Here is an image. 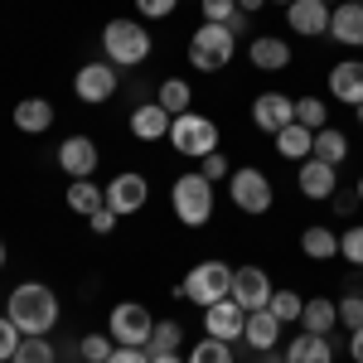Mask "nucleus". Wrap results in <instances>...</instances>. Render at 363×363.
<instances>
[{
	"label": "nucleus",
	"instance_id": "1",
	"mask_svg": "<svg viewBox=\"0 0 363 363\" xmlns=\"http://www.w3.org/2000/svg\"><path fill=\"white\" fill-rule=\"evenodd\" d=\"M5 315L20 325V335H54L58 325V296L49 286H39V281H25V286H15L10 296H5Z\"/></svg>",
	"mask_w": 363,
	"mask_h": 363
},
{
	"label": "nucleus",
	"instance_id": "26",
	"mask_svg": "<svg viewBox=\"0 0 363 363\" xmlns=\"http://www.w3.org/2000/svg\"><path fill=\"white\" fill-rule=\"evenodd\" d=\"M335 325H339V301H325V296L306 301V310H301V330H310V335H330Z\"/></svg>",
	"mask_w": 363,
	"mask_h": 363
},
{
	"label": "nucleus",
	"instance_id": "45",
	"mask_svg": "<svg viewBox=\"0 0 363 363\" xmlns=\"http://www.w3.org/2000/svg\"><path fill=\"white\" fill-rule=\"evenodd\" d=\"M354 203H359V194H335V208H339V213H354Z\"/></svg>",
	"mask_w": 363,
	"mask_h": 363
},
{
	"label": "nucleus",
	"instance_id": "2",
	"mask_svg": "<svg viewBox=\"0 0 363 363\" xmlns=\"http://www.w3.org/2000/svg\"><path fill=\"white\" fill-rule=\"evenodd\" d=\"M150 49L155 44H150L145 20H107V29H102V58L112 68H140Z\"/></svg>",
	"mask_w": 363,
	"mask_h": 363
},
{
	"label": "nucleus",
	"instance_id": "40",
	"mask_svg": "<svg viewBox=\"0 0 363 363\" xmlns=\"http://www.w3.org/2000/svg\"><path fill=\"white\" fill-rule=\"evenodd\" d=\"M199 10H203L208 25H228L238 15V0H199Z\"/></svg>",
	"mask_w": 363,
	"mask_h": 363
},
{
	"label": "nucleus",
	"instance_id": "14",
	"mask_svg": "<svg viewBox=\"0 0 363 363\" xmlns=\"http://www.w3.org/2000/svg\"><path fill=\"white\" fill-rule=\"evenodd\" d=\"M97 145H92V136H68L63 145H58V169L68 174V179H92L97 174Z\"/></svg>",
	"mask_w": 363,
	"mask_h": 363
},
{
	"label": "nucleus",
	"instance_id": "20",
	"mask_svg": "<svg viewBox=\"0 0 363 363\" xmlns=\"http://www.w3.org/2000/svg\"><path fill=\"white\" fill-rule=\"evenodd\" d=\"M169 121H174V116H169L160 102H140V107H131V136L136 140H165Z\"/></svg>",
	"mask_w": 363,
	"mask_h": 363
},
{
	"label": "nucleus",
	"instance_id": "21",
	"mask_svg": "<svg viewBox=\"0 0 363 363\" xmlns=\"http://www.w3.org/2000/svg\"><path fill=\"white\" fill-rule=\"evenodd\" d=\"M49 126H54V102H49V97H25V102H15V131L44 136Z\"/></svg>",
	"mask_w": 363,
	"mask_h": 363
},
{
	"label": "nucleus",
	"instance_id": "30",
	"mask_svg": "<svg viewBox=\"0 0 363 363\" xmlns=\"http://www.w3.org/2000/svg\"><path fill=\"white\" fill-rule=\"evenodd\" d=\"M179 339H184V325H179V320H155L145 354H174V349H179Z\"/></svg>",
	"mask_w": 363,
	"mask_h": 363
},
{
	"label": "nucleus",
	"instance_id": "52",
	"mask_svg": "<svg viewBox=\"0 0 363 363\" xmlns=\"http://www.w3.org/2000/svg\"><path fill=\"white\" fill-rule=\"evenodd\" d=\"M354 112H359V126H363V107H354Z\"/></svg>",
	"mask_w": 363,
	"mask_h": 363
},
{
	"label": "nucleus",
	"instance_id": "37",
	"mask_svg": "<svg viewBox=\"0 0 363 363\" xmlns=\"http://www.w3.org/2000/svg\"><path fill=\"white\" fill-rule=\"evenodd\" d=\"M339 325L354 335L363 330V291H344V301H339Z\"/></svg>",
	"mask_w": 363,
	"mask_h": 363
},
{
	"label": "nucleus",
	"instance_id": "7",
	"mask_svg": "<svg viewBox=\"0 0 363 363\" xmlns=\"http://www.w3.org/2000/svg\"><path fill=\"white\" fill-rule=\"evenodd\" d=\"M228 199H233L238 213H267L277 194H272V179L257 165H247V169H233L228 174Z\"/></svg>",
	"mask_w": 363,
	"mask_h": 363
},
{
	"label": "nucleus",
	"instance_id": "46",
	"mask_svg": "<svg viewBox=\"0 0 363 363\" xmlns=\"http://www.w3.org/2000/svg\"><path fill=\"white\" fill-rule=\"evenodd\" d=\"M262 5H272V0H238V10H242V15H257Z\"/></svg>",
	"mask_w": 363,
	"mask_h": 363
},
{
	"label": "nucleus",
	"instance_id": "17",
	"mask_svg": "<svg viewBox=\"0 0 363 363\" xmlns=\"http://www.w3.org/2000/svg\"><path fill=\"white\" fill-rule=\"evenodd\" d=\"M247 58H252L257 73H286L291 68V44L281 34H257L247 44Z\"/></svg>",
	"mask_w": 363,
	"mask_h": 363
},
{
	"label": "nucleus",
	"instance_id": "35",
	"mask_svg": "<svg viewBox=\"0 0 363 363\" xmlns=\"http://www.w3.org/2000/svg\"><path fill=\"white\" fill-rule=\"evenodd\" d=\"M189 363H233V344H228V339H208V335H203L194 344Z\"/></svg>",
	"mask_w": 363,
	"mask_h": 363
},
{
	"label": "nucleus",
	"instance_id": "29",
	"mask_svg": "<svg viewBox=\"0 0 363 363\" xmlns=\"http://www.w3.org/2000/svg\"><path fill=\"white\" fill-rule=\"evenodd\" d=\"M155 102H160L169 116H179V112H189V102H194V87L184 83V78H165V83L155 87Z\"/></svg>",
	"mask_w": 363,
	"mask_h": 363
},
{
	"label": "nucleus",
	"instance_id": "32",
	"mask_svg": "<svg viewBox=\"0 0 363 363\" xmlns=\"http://www.w3.org/2000/svg\"><path fill=\"white\" fill-rule=\"evenodd\" d=\"M296 121H301L306 131H325V126H330V107H325L320 97H296Z\"/></svg>",
	"mask_w": 363,
	"mask_h": 363
},
{
	"label": "nucleus",
	"instance_id": "22",
	"mask_svg": "<svg viewBox=\"0 0 363 363\" xmlns=\"http://www.w3.org/2000/svg\"><path fill=\"white\" fill-rule=\"evenodd\" d=\"M286 363H335V344H330V335L301 330V335L286 344Z\"/></svg>",
	"mask_w": 363,
	"mask_h": 363
},
{
	"label": "nucleus",
	"instance_id": "10",
	"mask_svg": "<svg viewBox=\"0 0 363 363\" xmlns=\"http://www.w3.org/2000/svg\"><path fill=\"white\" fill-rule=\"evenodd\" d=\"M242 330H247V310L238 306L233 296H228V301H213V306L203 310V335H208V339L242 344Z\"/></svg>",
	"mask_w": 363,
	"mask_h": 363
},
{
	"label": "nucleus",
	"instance_id": "13",
	"mask_svg": "<svg viewBox=\"0 0 363 363\" xmlns=\"http://www.w3.org/2000/svg\"><path fill=\"white\" fill-rule=\"evenodd\" d=\"M252 121H257V131L277 136L281 126L296 121V97H286V92H257V102H252Z\"/></svg>",
	"mask_w": 363,
	"mask_h": 363
},
{
	"label": "nucleus",
	"instance_id": "9",
	"mask_svg": "<svg viewBox=\"0 0 363 363\" xmlns=\"http://www.w3.org/2000/svg\"><path fill=\"white\" fill-rule=\"evenodd\" d=\"M116 83H121V78H116V68L107 58H92V63H83V68L73 73V92H78V102H87V107L116 97Z\"/></svg>",
	"mask_w": 363,
	"mask_h": 363
},
{
	"label": "nucleus",
	"instance_id": "31",
	"mask_svg": "<svg viewBox=\"0 0 363 363\" xmlns=\"http://www.w3.org/2000/svg\"><path fill=\"white\" fill-rule=\"evenodd\" d=\"M267 310L277 315L281 325H296V320H301V310H306V296H296V291H286V286H281V291H272Z\"/></svg>",
	"mask_w": 363,
	"mask_h": 363
},
{
	"label": "nucleus",
	"instance_id": "41",
	"mask_svg": "<svg viewBox=\"0 0 363 363\" xmlns=\"http://www.w3.org/2000/svg\"><path fill=\"white\" fill-rule=\"evenodd\" d=\"M174 10H179V0H136L140 20H169Z\"/></svg>",
	"mask_w": 363,
	"mask_h": 363
},
{
	"label": "nucleus",
	"instance_id": "48",
	"mask_svg": "<svg viewBox=\"0 0 363 363\" xmlns=\"http://www.w3.org/2000/svg\"><path fill=\"white\" fill-rule=\"evenodd\" d=\"M150 363H189V359H179V354H150Z\"/></svg>",
	"mask_w": 363,
	"mask_h": 363
},
{
	"label": "nucleus",
	"instance_id": "8",
	"mask_svg": "<svg viewBox=\"0 0 363 363\" xmlns=\"http://www.w3.org/2000/svg\"><path fill=\"white\" fill-rule=\"evenodd\" d=\"M150 330H155V320H150V310L136 306V301H121V306H112V315H107V335H112L121 349H145V344H150Z\"/></svg>",
	"mask_w": 363,
	"mask_h": 363
},
{
	"label": "nucleus",
	"instance_id": "33",
	"mask_svg": "<svg viewBox=\"0 0 363 363\" xmlns=\"http://www.w3.org/2000/svg\"><path fill=\"white\" fill-rule=\"evenodd\" d=\"M10 363H58V354H54V344H49L44 335H25V344L15 349Z\"/></svg>",
	"mask_w": 363,
	"mask_h": 363
},
{
	"label": "nucleus",
	"instance_id": "28",
	"mask_svg": "<svg viewBox=\"0 0 363 363\" xmlns=\"http://www.w3.org/2000/svg\"><path fill=\"white\" fill-rule=\"evenodd\" d=\"M310 155L339 169L344 160H349V136H344V131H335V126H325V131H315V145H310Z\"/></svg>",
	"mask_w": 363,
	"mask_h": 363
},
{
	"label": "nucleus",
	"instance_id": "11",
	"mask_svg": "<svg viewBox=\"0 0 363 363\" xmlns=\"http://www.w3.org/2000/svg\"><path fill=\"white\" fill-rule=\"evenodd\" d=\"M272 277L262 272V267H233V301L247 310H267V301H272Z\"/></svg>",
	"mask_w": 363,
	"mask_h": 363
},
{
	"label": "nucleus",
	"instance_id": "43",
	"mask_svg": "<svg viewBox=\"0 0 363 363\" xmlns=\"http://www.w3.org/2000/svg\"><path fill=\"white\" fill-rule=\"evenodd\" d=\"M107 363H150V354H145V349H121V344H116V354Z\"/></svg>",
	"mask_w": 363,
	"mask_h": 363
},
{
	"label": "nucleus",
	"instance_id": "44",
	"mask_svg": "<svg viewBox=\"0 0 363 363\" xmlns=\"http://www.w3.org/2000/svg\"><path fill=\"white\" fill-rule=\"evenodd\" d=\"M349 359L363 363V330H354V335H349Z\"/></svg>",
	"mask_w": 363,
	"mask_h": 363
},
{
	"label": "nucleus",
	"instance_id": "27",
	"mask_svg": "<svg viewBox=\"0 0 363 363\" xmlns=\"http://www.w3.org/2000/svg\"><path fill=\"white\" fill-rule=\"evenodd\" d=\"M301 252L310 262H330V257H339V233H330L325 223H310L301 233Z\"/></svg>",
	"mask_w": 363,
	"mask_h": 363
},
{
	"label": "nucleus",
	"instance_id": "36",
	"mask_svg": "<svg viewBox=\"0 0 363 363\" xmlns=\"http://www.w3.org/2000/svg\"><path fill=\"white\" fill-rule=\"evenodd\" d=\"M339 257H344L354 272H363V223H354V228L339 233Z\"/></svg>",
	"mask_w": 363,
	"mask_h": 363
},
{
	"label": "nucleus",
	"instance_id": "23",
	"mask_svg": "<svg viewBox=\"0 0 363 363\" xmlns=\"http://www.w3.org/2000/svg\"><path fill=\"white\" fill-rule=\"evenodd\" d=\"M277 339H281V320L272 310H252L247 330H242V344H247L252 354H267V349H277Z\"/></svg>",
	"mask_w": 363,
	"mask_h": 363
},
{
	"label": "nucleus",
	"instance_id": "18",
	"mask_svg": "<svg viewBox=\"0 0 363 363\" xmlns=\"http://www.w3.org/2000/svg\"><path fill=\"white\" fill-rule=\"evenodd\" d=\"M296 184H301V194L306 199H335L339 194V174L335 165H325V160H301V174H296Z\"/></svg>",
	"mask_w": 363,
	"mask_h": 363
},
{
	"label": "nucleus",
	"instance_id": "25",
	"mask_svg": "<svg viewBox=\"0 0 363 363\" xmlns=\"http://www.w3.org/2000/svg\"><path fill=\"white\" fill-rule=\"evenodd\" d=\"M68 208L92 218L97 208H107V184H92V179H73L68 184Z\"/></svg>",
	"mask_w": 363,
	"mask_h": 363
},
{
	"label": "nucleus",
	"instance_id": "42",
	"mask_svg": "<svg viewBox=\"0 0 363 363\" xmlns=\"http://www.w3.org/2000/svg\"><path fill=\"white\" fill-rule=\"evenodd\" d=\"M116 218H121V213H112V208H97V213L87 218V228H92L97 238H107V233H112V228H116Z\"/></svg>",
	"mask_w": 363,
	"mask_h": 363
},
{
	"label": "nucleus",
	"instance_id": "19",
	"mask_svg": "<svg viewBox=\"0 0 363 363\" xmlns=\"http://www.w3.org/2000/svg\"><path fill=\"white\" fill-rule=\"evenodd\" d=\"M330 34H335L344 49H363V5L339 0L335 10H330Z\"/></svg>",
	"mask_w": 363,
	"mask_h": 363
},
{
	"label": "nucleus",
	"instance_id": "6",
	"mask_svg": "<svg viewBox=\"0 0 363 363\" xmlns=\"http://www.w3.org/2000/svg\"><path fill=\"white\" fill-rule=\"evenodd\" d=\"M169 145L179 155H189V160H203V155L218 150V121H208L199 112H179L169 121Z\"/></svg>",
	"mask_w": 363,
	"mask_h": 363
},
{
	"label": "nucleus",
	"instance_id": "54",
	"mask_svg": "<svg viewBox=\"0 0 363 363\" xmlns=\"http://www.w3.org/2000/svg\"><path fill=\"white\" fill-rule=\"evenodd\" d=\"M325 5H330V0H325Z\"/></svg>",
	"mask_w": 363,
	"mask_h": 363
},
{
	"label": "nucleus",
	"instance_id": "34",
	"mask_svg": "<svg viewBox=\"0 0 363 363\" xmlns=\"http://www.w3.org/2000/svg\"><path fill=\"white\" fill-rule=\"evenodd\" d=\"M78 354H83V363H107V359L116 354V339H112V335H97V330H92V335L78 339Z\"/></svg>",
	"mask_w": 363,
	"mask_h": 363
},
{
	"label": "nucleus",
	"instance_id": "39",
	"mask_svg": "<svg viewBox=\"0 0 363 363\" xmlns=\"http://www.w3.org/2000/svg\"><path fill=\"white\" fill-rule=\"evenodd\" d=\"M199 174H203L208 184H223L228 174H233V165H228L223 150H213V155H203V160H199Z\"/></svg>",
	"mask_w": 363,
	"mask_h": 363
},
{
	"label": "nucleus",
	"instance_id": "50",
	"mask_svg": "<svg viewBox=\"0 0 363 363\" xmlns=\"http://www.w3.org/2000/svg\"><path fill=\"white\" fill-rule=\"evenodd\" d=\"M272 5H296V0H272Z\"/></svg>",
	"mask_w": 363,
	"mask_h": 363
},
{
	"label": "nucleus",
	"instance_id": "24",
	"mask_svg": "<svg viewBox=\"0 0 363 363\" xmlns=\"http://www.w3.org/2000/svg\"><path fill=\"white\" fill-rule=\"evenodd\" d=\"M277 155L281 160H310V145H315V131H306L301 121H291V126H281L277 136Z\"/></svg>",
	"mask_w": 363,
	"mask_h": 363
},
{
	"label": "nucleus",
	"instance_id": "51",
	"mask_svg": "<svg viewBox=\"0 0 363 363\" xmlns=\"http://www.w3.org/2000/svg\"><path fill=\"white\" fill-rule=\"evenodd\" d=\"M0 267H5V242H0Z\"/></svg>",
	"mask_w": 363,
	"mask_h": 363
},
{
	"label": "nucleus",
	"instance_id": "4",
	"mask_svg": "<svg viewBox=\"0 0 363 363\" xmlns=\"http://www.w3.org/2000/svg\"><path fill=\"white\" fill-rule=\"evenodd\" d=\"M233 54H238V34L228 25H208V20H203V25L194 29V39H189V68H199V73L228 68Z\"/></svg>",
	"mask_w": 363,
	"mask_h": 363
},
{
	"label": "nucleus",
	"instance_id": "47",
	"mask_svg": "<svg viewBox=\"0 0 363 363\" xmlns=\"http://www.w3.org/2000/svg\"><path fill=\"white\" fill-rule=\"evenodd\" d=\"M257 363H286V354H277V349H267V354H257Z\"/></svg>",
	"mask_w": 363,
	"mask_h": 363
},
{
	"label": "nucleus",
	"instance_id": "49",
	"mask_svg": "<svg viewBox=\"0 0 363 363\" xmlns=\"http://www.w3.org/2000/svg\"><path fill=\"white\" fill-rule=\"evenodd\" d=\"M354 194H359V203H363V174H359V184H354Z\"/></svg>",
	"mask_w": 363,
	"mask_h": 363
},
{
	"label": "nucleus",
	"instance_id": "12",
	"mask_svg": "<svg viewBox=\"0 0 363 363\" xmlns=\"http://www.w3.org/2000/svg\"><path fill=\"white\" fill-rule=\"evenodd\" d=\"M145 199H150V184H145V174H136V169L116 174L112 184H107V208L121 213V218H126V213H140Z\"/></svg>",
	"mask_w": 363,
	"mask_h": 363
},
{
	"label": "nucleus",
	"instance_id": "15",
	"mask_svg": "<svg viewBox=\"0 0 363 363\" xmlns=\"http://www.w3.org/2000/svg\"><path fill=\"white\" fill-rule=\"evenodd\" d=\"M330 10L335 5H325V0H296V5H286V25L306 39H320V34H330Z\"/></svg>",
	"mask_w": 363,
	"mask_h": 363
},
{
	"label": "nucleus",
	"instance_id": "16",
	"mask_svg": "<svg viewBox=\"0 0 363 363\" xmlns=\"http://www.w3.org/2000/svg\"><path fill=\"white\" fill-rule=\"evenodd\" d=\"M330 97L344 107H363V58H344L330 68Z\"/></svg>",
	"mask_w": 363,
	"mask_h": 363
},
{
	"label": "nucleus",
	"instance_id": "5",
	"mask_svg": "<svg viewBox=\"0 0 363 363\" xmlns=\"http://www.w3.org/2000/svg\"><path fill=\"white\" fill-rule=\"evenodd\" d=\"M179 296L199 310H208L213 301H228L233 296V267L228 262H199V267H189V277L179 281Z\"/></svg>",
	"mask_w": 363,
	"mask_h": 363
},
{
	"label": "nucleus",
	"instance_id": "38",
	"mask_svg": "<svg viewBox=\"0 0 363 363\" xmlns=\"http://www.w3.org/2000/svg\"><path fill=\"white\" fill-rule=\"evenodd\" d=\"M25 344V335H20V325L10 320V315H0V363L15 359V349Z\"/></svg>",
	"mask_w": 363,
	"mask_h": 363
},
{
	"label": "nucleus",
	"instance_id": "53",
	"mask_svg": "<svg viewBox=\"0 0 363 363\" xmlns=\"http://www.w3.org/2000/svg\"><path fill=\"white\" fill-rule=\"evenodd\" d=\"M354 5H363V0H354Z\"/></svg>",
	"mask_w": 363,
	"mask_h": 363
},
{
	"label": "nucleus",
	"instance_id": "3",
	"mask_svg": "<svg viewBox=\"0 0 363 363\" xmlns=\"http://www.w3.org/2000/svg\"><path fill=\"white\" fill-rule=\"evenodd\" d=\"M213 184L203 179V174H179L174 184H169V208H174V218L184 228H203L213 223Z\"/></svg>",
	"mask_w": 363,
	"mask_h": 363
}]
</instances>
